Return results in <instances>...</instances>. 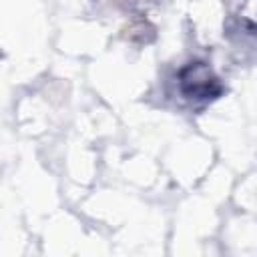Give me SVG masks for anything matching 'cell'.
<instances>
[{
  "label": "cell",
  "mask_w": 257,
  "mask_h": 257,
  "mask_svg": "<svg viewBox=\"0 0 257 257\" xmlns=\"http://www.w3.org/2000/svg\"><path fill=\"white\" fill-rule=\"evenodd\" d=\"M177 86L185 100L189 102H211L223 94L221 78L205 62H189L177 74Z\"/></svg>",
  "instance_id": "obj_1"
}]
</instances>
